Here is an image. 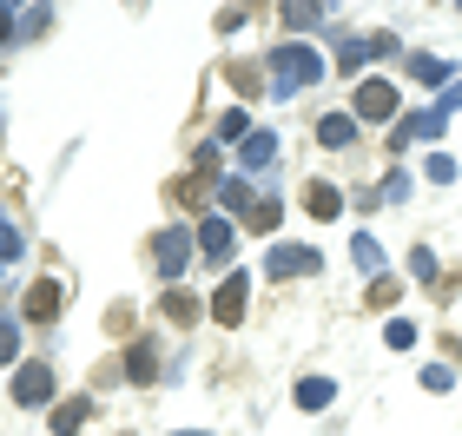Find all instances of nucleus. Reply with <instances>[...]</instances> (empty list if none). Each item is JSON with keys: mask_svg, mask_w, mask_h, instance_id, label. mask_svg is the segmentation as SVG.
<instances>
[{"mask_svg": "<svg viewBox=\"0 0 462 436\" xmlns=\"http://www.w3.org/2000/svg\"><path fill=\"white\" fill-rule=\"evenodd\" d=\"M14 350H20V324L0 318V364H14Z\"/></svg>", "mask_w": 462, "mask_h": 436, "instance_id": "24", "label": "nucleus"}, {"mask_svg": "<svg viewBox=\"0 0 462 436\" xmlns=\"http://www.w3.org/2000/svg\"><path fill=\"white\" fill-rule=\"evenodd\" d=\"M416 344V324L410 318H390V350H410Z\"/></svg>", "mask_w": 462, "mask_h": 436, "instance_id": "27", "label": "nucleus"}, {"mask_svg": "<svg viewBox=\"0 0 462 436\" xmlns=\"http://www.w3.org/2000/svg\"><path fill=\"white\" fill-rule=\"evenodd\" d=\"M218 205L231 212V225H245V218H251V205H258V192H251L245 179H218Z\"/></svg>", "mask_w": 462, "mask_h": 436, "instance_id": "9", "label": "nucleus"}, {"mask_svg": "<svg viewBox=\"0 0 462 436\" xmlns=\"http://www.w3.org/2000/svg\"><path fill=\"white\" fill-rule=\"evenodd\" d=\"M152 264H159L165 284H179L185 264H192V238H185V232H159V238H152Z\"/></svg>", "mask_w": 462, "mask_h": 436, "instance_id": "3", "label": "nucleus"}, {"mask_svg": "<svg viewBox=\"0 0 462 436\" xmlns=\"http://www.w3.org/2000/svg\"><path fill=\"white\" fill-rule=\"evenodd\" d=\"M53 318H60V284L47 278V284L27 291V324H53Z\"/></svg>", "mask_w": 462, "mask_h": 436, "instance_id": "10", "label": "nucleus"}, {"mask_svg": "<svg viewBox=\"0 0 462 436\" xmlns=\"http://www.w3.org/2000/svg\"><path fill=\"white\" fill-rule=\"evenodd\" d=\"M324 20V7H310V0H291L284 7V27H318Z\"/></svg>", "mask_w": 462, "mask_h": 436, "instance_id": "22", "label": "nucleus"}, {"mask_svg": "<svg viewBox=\"0 0 462 436\" xmlns=\"http://www.w3.org/2000/svg\"><path fill=\"white\" fill-rule=\"evenodd\" d=\"M410 272L423 284H436V252H430V245H416V252H410Z\"/></svg>", "mask_w": 462, "mask_h": 436, "instance_id": "23", "label": "nucleus"}, {"mask_svg": "<svg viewBox=\"0 0 462 436\" xmlns=\"http://www.w3.org/2000/svg\"><path fill=\"white\" fill-rule=\"evenodd\" d=\"M0 40H14V7H0Z\"/></svg>", "mask_w": 462, "mask_h": 436, "instance_id": "32", "label": "nucleus"}, {"mask_svg": "<svg viewBox=\"0 0 462 436\" xmlns=\"http://www.w3.org/2000/svg\"><path fill=\"white\" fill-rule=\"evenodd\" d=\"M436 133H443V113H410V126H403V139H436Z\"/></svg>", "mask_w": 462, "mask_h": 436, "instance_id": "18", "label": "nucleus"}, {"mask_svg": "<svg viewBox=\"0 0 462 436\" xmlns=\"http://www.w3.org/2000/svg\"><path fill=\"white\" fill-rule=\"evenodd\" d=\"M318 139H324V145H350V139H356V119H350V113H324V119H318Z\"/></svg>", "mask_w": 462, "mask_h": 436, "instance_id": "12", "label": "nucleus"}, {"mask_svg": "<svg viewBox=\"0 0 462 436\" xmlns=\"http://www.w3.org/2000/svg\"><path fill=\"white\" fill-rule=\"evenodd\" d=\"M185 436H205V430H185Z\"/></svg>", "mask_w": 462, "mask_h": 436, "instance_id": "33", "label": "nucleus"}, {"mask_svg": "<svg viewBox=\"0 0 462 436\" xmlns=\"http://www.w3.org/2000/svg\"><path fill=\"white\" fill-rule=\"evenodd\" d=\"M245 133H251L245 113H225V119H218V139H238V145H245Z\"/></svg>", "mask_w": 462, "mask_h": 436, "instance_id": "26", "label": "nucleus"}, {"mask_svg": "<svg viewBox=\"0 0 462 436\" xmlns=\"http://www.w3.org/2000/svg\"><path fill=\"white\" fill-rule=\"evenodd\" d=\"M396 113V87L390 79H364L356 87V119H390Z\"/></svg>", "mask_w": 462, "mask_h": 436, "instance_id": "5", "label": "nucleus"}, {"mask_svg": "<svg viewBox=\"0 0 462 436\" xmlns=\"http://www.w3.org/2000/svg\"><path fill=\"white\" fill-rule=\"evenodd\" d=\"M330 397H337V384H330V377H304L298 384V410H324Z\"/></svg>", "mask_w": 462, "mask_h": 436, "instance_id": "13", "label": "nucleus"}, {"mask_svg": "<svg viewBox=\"0 0 462 436\" xmlns=\"http://www.w3.org/2000/svg\"><path fill=\"white\" fill-rule=\"evenodd\" d=\"M264 272H271V278H318V272H324V258L310 252V245H271Z\"/></svg>", "mask_w": 462, "mask_h": 436, "instance_id": "2", "label": "nucleus"}, {"mask_svg": "<svg viewBox=\"0 0 462 436\" xmlns=\"http://www.w3.org/2000/svg\"><path fill=\"white\" fill-rule=\"evenodd\" d=\"M231 245H238V225H231V218H205V225H199V252L212 258V264L231 258Z\"/></svg>", "mask_w": 462, "mask_h": 436, "instance_id": "6", "label": "nucleus"}, {"mask_svg": "<svg viewBox=\"0 0 462 436\" xmlns=\"http://www.w3.org/2000/svg\"><path fill=\"white\" fill-rule=\"evenodd\" d=\"M423 179H436V185H449V179H456V159H449V153H436V159L423 165Z\"/></svg>", "mask_w": 462, "mask_h": 436, "instance_id": "25", "label": "nucleus"}, {"mask_svg": "<svg viewBox=\"0 0 462 436\" xmlns=\"http://www.w3.org/2000/svg\"><path fill=\"white\" fill-rule=\"evenodd\" d=\"M125 377H133V384H152V377H159V350H152V344H133V350H125Z\"/></svg>", "mask_w": 462, "mask_h": 436, "instance_id": "11", "label": "nucleus"}, {"mask_svg": "<svg viewBox=\"0 0 462 436\" xmlns=\"http://www.w3.org/2000/svg\"><path fill=\"white\" fill-rule=\"evenodd\" d=\"M212 318H218V324H238V318H245V272H231V278L218 284V298H212Z\"/></svg>", "mask_w": 462, "mask_h": 436, "instance_id": "7", "label": "nucleus"}, {"mask_svg": "<svg viewBox=\"0 0 462 436\" xmlns=\"http://www.w3.org/2000/svg\"><path fill=\"white\" fill-rule=\"evenodd\" d=\"M350 258H356V272H383V245H376V238H356Z\"/></svg>", "mask_w": 462, "mask_h": 436, "instance_id": "19", "label": "nucleus"}, {"mask_svg": "<svg viewBox=\"0 0 462 436\" xmlns=\"http://www.w3.org/2000/svg\"><path fill=\"white\" fill-rule=\"evenodd\" d=\"M456 107H462V73H456V79H449V87H443V107H436V113H443V119H449Z\"/></svg>", "mask_w": 462, "mask_h": 436, "instance_id": "31", "label": "nucleus"}, {"mask_svg": "<svg viewBox=\"0 0 462 436\" xmlns=\"http://www.w3.org/2000/svg\"><path fill=\"white\" fill-rule=\"evenodd\" d=\"M165 318H172V324H192V318H199V304H192V298H185V291L172 284V291H165Z\"/></svg>", "mask_w": 462, "mask_h": 436, "instance_id": "20", "label": "nucleus"}, {"mask_svg": "<svg viewBox=\"0 0 462 436\" xmlns=\"http://www.w3.org/2000/svg\"><path fill=\"white\" fill-rule=\"evenodd\" d=\"M7 390H14V404H27V410H40V404L53 397V370H47V364H20Z\"/></svg>", "mask_w": 462, "mask_h": 436, "instance_id": "4", "label": "nucleus"}, {"mask_svg": "<svg viewBox=\"0 0 462 436\" xmlns=\"http://www.w3.org/2000/svg\"><path fill=\"white\" fill-rule=\"evenodd\" d=\"M20 245H27V238H20L7 218H0V272H14V264H20Z\"/></svg>", "mask_w": 462, "mask_h": 436, "instance_id": "21", "label": "nucleus"}, {"mask_svg": "<svg viewBox=\"0 0 462 436\" xmlns=\"http://www.w3.org/2000/svg\"><path fill=\"white\" fill-rule=\"evenodd\" d=\"M87 417H93V404H87V397H73V404H60V410H53V430H60V436H73Z\"/></svg>", "mask_w": 462, "mask_h": 436, "instance_id": "15", "label": "nucleus"}, {"mask_svg": "<svg viewBox=\"0 0 462 436\" xmlns=\"http://www.w3.org/2000/svg\"><path fill=\"white\" fill-rule=\"evenodd\" d=\"M449 384H456L449 364H430V370H423V390H449Z\"/></svg>", "mask_w": 462, "mask_h": 436, "instance_id": "30", "label": "nucleus"}, {"mask_svg": "<svg viewBox=\"0 0 462 436\" xmlns=\"http://www.w3.org/2000/svg\"><path fill=\"white\" fill-rule=\"evenodd\" d=\"M231 87H238V93H258L264 79H258V67H231Z\"/></svg>", "mask_w": 462, "mask_h": 436, "instance_id": "28", "label": "nucleus"}, {"mask_svg": "<svg viewBox=\"0 0 462 436\" xmlns=\"http://www.w3.org/2000/svg\"><path fill=\"white\" fill-rule=\"evenodd\" d=\"M238 159L251 165V172H264L271 159H278V133H264V126H251L245 133V145H238Z\"/></svg>", "mask_w": 462, "mask_h": 436, "instance_id": "8", "label": "nucleus"}, {"mask_svg": "<svg viewBox=\"0 0 462 436\" xmlns=\"http://www.w3.org/2000/svg\"><path fill=\"white\" fill-rule=\"evenodd\" d=\"M410 73L423 79V87H443V73H456V67H443L436 53H416V60H410Z\"/></svg>", "mask_w": 462, "mask_h": 436, "instance_id": "17", "label": "nucleus"}, {"mask_svg": "<svg viewBox=\"0 0 462 436\" xmlns=\"http://www.w3.org/2000/svg\"><path fill=\"white\" fill-rule=\"evenodd\" d=\"M304 205H310V218H337V212H344V192H330V185H310Z\"/></svg>", "mask_w": 462, "mask_h": 436, "instance_id": "14", "label": "nucleus"}, {"mask_svg": "<svg viewBox=\"0 0 462 436\" xmlns=\"http://www.w3.org/2000/svg\"><path fill=\"white\" fill-rule=\"evenodd\" d=\"M271 73H278V79H271V93L298 99L304 87H318V79H324V53L318 47H278V53H271Z\"/></svg>", "mask_w": 462, "mask_h": 436, "instance_id": "1", "label": "nucleus"}, {"mask_svg": "<svg viewBox=\"0 0 462 436\" xmlns=\"http://www.w3.org/2000/svg\"><path fill=\"white\" fill-rule=\"evenodd\" d=\"M278 218H284V205L278 199H258V205H251V218H245V232H271Z\"/></svg>", "mask_w": 462, "mask_h": 436, "instance_id": "16", "label": "nucleus"}, {"mask_svg": "<svg viewBox=\"0 0 462 436\" xmlns=\"http://www.w3.org/2000/svg\"><path fill=\"white\" fill-rule=\"evenodd\" d=\"M376 199H390V205H396V199H410V179H403V172H390V179H383V192H376Z\"/></svg>", "mask_w": 462, "mask_h": 436, "instance_id": "29", "label": "nucleus"}]
</instances>
